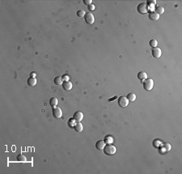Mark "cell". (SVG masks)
<instances>
[{
  "mask_svg": "<svg viewBox=\"0 0 182 174\" xmlns=\"http://www.w3.org/2000/svg\"><path fill=\"white\" fill-rule=\"evenodd\" d=\"M155 12L157 14H159V15H160V14H163V11H164V8H163V7H160V6H158V7H156L155 8Z\"/></svg>",
  "mask_w": 182,
  "mask_h": 174,
  "instance_id": "obj_20",
  "label": "cell"
},
{
  "mask_svg": "<svg viewBox=\"0 0 182 174\" xmlns=\"http://www.w3.org/2000/svg\"><path fill=\"white\" fill-rule=\"evenodd\" d=\"M74 120L76 122H80L81 121L84 119V113L81 111H77L74 113V117H73Z\"/></svg>",
  "mask_w": 182,
  "mask_h": 174,
  "instance_id": "obj_7",
  "label": "cell"
},
{
  "mask_svg": "<svg viewBox=\"0 0 182 174\" xmlns=\"http://www.w3.org/2000/svg\"><path fill=\"white\" fill-rule=\"evenodd\" d=\"M162 148H163V152H167L170 151V149H171V145H170L169 143H164L162 145Z\"/></svg>",
  "mask_w": 182,
  "mask_h": 174,
  "instance_id": "obj_19",
  "label": "cell"
},
{
  "mask_svg": "<svg viewBox=\"0 0 182 174\" xmlns=\"http://www.w3.org/2000/svg\"><path fill=\"white\" fill-rule=\"evenodd\" d=\"M162 55V50L160 48H158V47H155L152 49V56L155 58H159L160 56Z\"/></svg>",
  "mask_w": 182,
  "mask_h": 174,
  "instance_id": "obj_8",
  "label": "cell"
},
{
  "mask_svg": "<svg viewBox=\"0 0 182 174\" xmlns=\"http://www.w3.org/2000/svg\"><path fill=\"white\" fill-rule=\"evenodd\" d=\"M62 88L64 90L66 91H70L72 88V83L70 81H65L62 84Z\"/></svg>",
  "mask_w": 182,
  "mask_h": 174,
  "instance_id": "obj_9",
  "label": "cell"
},
{
  "mask_svg": "<svg viewBox=\"0 0 182 174\" xmlns=\"http://www.w3.org/2000/svg\"><path fill=\"white\" fill-rule=\"evenodd\" d=\"M104 146H105V142H104V140H99L96 143V149L98 150H103Z\"/></svg>",
  "mask_w": 182,
  "mask_h": 174,
  "instance_id": "obj_11",
  "label": "cell"
},
{
  "mask_svg": "<svg viewBox=\"0 0 182 174\" xmlns=\"http://www.w3.org/2000/svg\"><path fill=\"white\" fill-rule=\"evenodd\" d=\"M112 141H113V139H112V138L110 137V136H107V137L104 138V142L107 143H111Z\"/></svg>",
  "mask_w": 182,
  "mask_h": 174,
  "instance_id": "obj_23",
  "label": "cell"
},
{
  "mask_svg": "<svg viewBox=\"0 0 182 174\" xmlns=\"http://www.w3.org/2000/svg\"><path fill=\"white\" fill-rule=\"evenodd\" d=\"M138 80H147V73L146 72H144V71H140V72H138Z\"/></svg>",
  "mask_w": 182,
  "mask_h": 174,
  "instance_id": "obj_13",
  "label": "cell"
},
{
  "mask_svg": "<svg viewBox=\"0 0 182 174\" xmlns=\"http://www.w3.org/2000/svg\"><path fill=\"white\" fill-rule=\"evenodd\" d=\"M28 84L29 85L30 87H34L36 84H37V80H36V78H32V77H30V78L28 80Z\"/></svg>",
  "mask_w": 182,
  "mask_h": 174,
  "instance_id": "obj_15",
  "label": "cell"
},
{
  "mask_svg": "<svg viewBox=\"0 0 182 174\" xmlns=\"http://www.w3.org/2000/svg\"><path fill=\"white\" fill-rule=\"evenodd\" d=\"M30 75H31L32 78H35V76H36V73H34V72H32L31 74H30Z\"/></svg>",
  "mask_w": 182,
  "mask_h": 174,
  "instance_id": "obj_27",
  "label": "cell"
},
{
  "mask_svg": "<svg viewBox=\"0 0 182 174\" xmlns=\"http://www.w3.org/2000/svg\"><path fill=\"white\" fill-rule=\"evenodd\" d=\"M54 84L56 85H62L63 84V80H62V77L61 76H57L55 77L54 80H53Z\"/></svg>",
  "mask_w": 182,
  "mask_h": 174,
  "instance_id": "obj_16",
  "label": "cell"
},
{
  "mask_svg": "<svg viewBox=\"0 0 182 174\" xmlns=\"http://www.w3.org/2000/svg\"><path fill=\"white\" fill-rule=\"evenodd\" d=\"M16 159H17V161L22 162V163H24V162L27 161L26 156H25L24 155H23V154H19V155H18Z\"/></svg>",
  "mask_w": 182,
  "mask_h": 174,
  "instance_id": "obj_17",
  "label": "cell"
},
{
  "mask_svg": "<svg viewBox=\"0 0 182 174\" xmlns=\"http://www.w3.org/2000/svg\"><path fill=\"white\" fill-rule=\"evenodd\" d=\"M128 99V100L130 102H134V100H136V95L134 93H129L127 95V97H126Z\"/></svg>",
  "mask_w": 182,
  "mask_h": 174,
  "instance_id": "obj_18",
  "label": "cell"
},
{
  "mask_svg": "<svg viewBox=\"0 0 182 174\" xmlns=\"http://www.w3.org/2000/svg\"><path fill=\"white\" fill-rule=\"evenodd\" d=\"M84 3L86 5L89 6V5H91L92 3V0H84Z\"/></svg>",
  "mask_w": 182,
  "mask_h": 174,
  "instance_id": "obj_25",
  "label": "cell"
},
{
  "mask_svg": "<svg viewBox=\"0 0 182 174\" xmlns=\"http://www.w3.org/2000/svg\"><path fill=\"white\" fill-rule=\"evenodd\" d=\"M58 100L56 97H52L50 99V100H49V104H50V106L52 108L56 107V106L58 105Z\"/></svg>",
  "mask_w": 182,
  "mask_h": 174,
  "instance_id": "obj_14",
  "label": "cell"
},
{
  "mask_svg": "<svg viewBox=\"0 0 182 174\" xmlns=\"http://www.w3.org/2000/svg\"><path fill=\"white\" fill-rule=\"evenodd\" d=\"M117 102H118V105L121 108L127 107L128 104H129V100H128V99L126 98V96H120V97L118 98Z\"/></svg>",
  "mask_w": 182,
  "mask_h": 174,
  "instance_id": "obj_3",
  "label": "cell"
},
{
  "mask_svg": "<svg viewBox=\"0 0 182 174\" xmlns=\"http://www.w3.org/2000/svg\"><path fill=\"white\" fill-rule=\"evenodd\" d=\"M85 11H84V10H79L78 11H77V15H78L79 17H84L85 16Z\"/></svg>",
  "mask_w": 182,
  "mask_h": 174,
  "instance_id": "obj_22",
  "label": "cell"
},
{
  "mask_svg": "<svg viewBox=\"0 0 182 174\" xmlns=\"http://www.w3.org/2000/svg\"><path fill=\"white\" fill-rule=\"evenodd\" d=\"M74 122H75V121L74 120V118H70V121H69V122H68V125H69L70 127H72V126H71V124L73 125V124H74Z\"/></svg>",
  "mask_w": 182,
  "mask_h": 174,
  "instance_id": "obj_26",
  "label": "cell"
},
{
  "mask_svg": "<svg viewBox=\"0 0 182 174\" xmlns=\"http://www.w3.org/2000/svg\"><path fill=\"white\" fill-rule=\"evenodd\" d=\"M137 10L140 14H146L148 11V5L146 3H142L138 6Z\"/></svg>",
  "mask_w": 182,
  "mask_h": 174,
  "instance_id": "obj_4",
  "label": "cell"
},
{
  "mask_svg": "<svg viewBox=\"0 0 182 174\" xmlns=\"http://www.w3.org/2000/svg\"><path fill=\"white\" fill-rule=\"evenodd\" d=\"M95 8H96V7H95V5H93V4H91V5L88 6V10H89L90 11H94Z\"/></svg>",
  "mask_w": 182,
  "mask_h": 174,
  "instance_id": "obj_24",
  "label": "cell"
},
{
  "mask_svg": "<svg viewBox=\"0 0 182 174\" xmlns=\"http://www.w3.org/2000/svg\"><path fill=\"white\" fill-rule=\"evenodd\" d=\"M104 153L107 155H112L117 152V147L111 143H108V145H105L104 147Z\"/></svg>",
  "mask_w": 182,
  "mask_h": 174,
  "instance_id": "obj_1",
  "label": "cell"
},
{
  "mask_svg": "<svg viewBox=\"0 0 182 174\" xmlns=\"http://www.w3.org/2000/svg\"><path fill=\"white\" fill-rule=\"evenodd\" d=\"M84 18H85V22L88 24H94L95 22V17L91 12H88L85 14Z\"/></svg>",
  "mask_w": 182,
  "mask_h": 174,
  "instance_id": "obj_6",
  "label": "cell"
},
{
  "mask_svg": "<svg viewBox=\"0 0 182 174\" xmlns=\"http://www.w3.org/2000/svg\"><path fill=\"white\" fill-rule=\"evenodd\" d=\"M52 113H53V116L55 118H60L62 116V108L60 107H53L52 108Z\"/></svg>",
  "mask_w": 182,
  "mask_h": 174,
  "instance_id": "obj_5",
  "label": "cell"
},
{
  "mask_svg": "<svg viewBox=\"0 0 182 174\" xmlns=\"http://www.w3.org/2000/svg\"><path fill=\"white\" fill-rule=\"evenodd\" d=\"M154 87V81L152 79H147L143 81V88L147 91H151Z\"/></svg>",
  "mask_w": 182,
  "mask_h": 174,
  "instance_id": "obj_2",
  "label": "cell"
},
{
  "mask_svg": "<svg viewBox=\"0 0 182 174\" xmlns=\"http://www.w3.org/2000/svg\"><path fill=\"white\" fill-rule=\"evenodd\" d=\"M74 129L76 132H78V133H81V132L83 131V130H84V126H83V125L80 122H77L76 124H75Z\"/></svg>",
  "mask_w": 182,
  "mask_h": 174,
  "instance_id": "obj_12",
  "label": "cell"
},
{
  "mask_svg": "<svg viewBox=\"0 0 182 174\" xmlns=\"http://www.w3.org/2000/svg\"><path fill=\"white\" fill-rule=\"evenodd\" d=\"M149 44L152 48H155V47L157 46L158 42H157V41L156 40H151L150 41V42H149Z\"/></svg>",
  "mask_w": 182,
  "mask_h": 174,
  "instance_id": "obj_21",
  "label": "cell"
},
{
  "mask_svg": "<svg viewBox=\"0 0 182 174\" xmlns=\"http://www.w3.org/2000/svg\"><path fill=\"white\" fill-rule=\"evenodd\" d=\"M149 19L154 21L158 20V19H159V15L156 13L155 11H151V12L149 13Z\"/></svg>",
  "mask_w": 182,
  "mask_h": 174,
  "instance_id": "obj_10",
  "label": "cell"
}]
</instances>
